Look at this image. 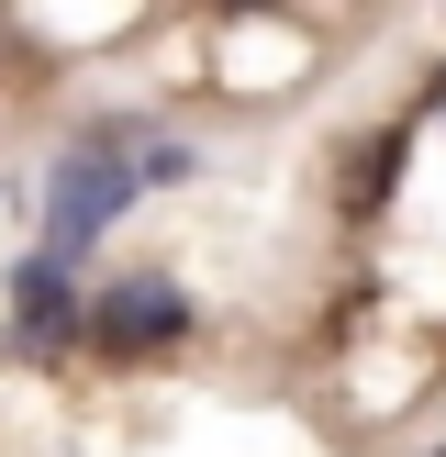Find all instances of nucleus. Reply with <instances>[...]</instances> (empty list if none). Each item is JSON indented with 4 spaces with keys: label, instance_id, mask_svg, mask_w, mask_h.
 <instances>
[{
    "label": "nucleus",
    "instance_id": "obj_4",
    "mask_svg": "<svg viewBox=\"0 0 446 457\" xmlns=\"http://www.w3.org/2000/svg\"><path fill=\"white\" fill-rule=\"evenodd\" d=\"M12 346H22V357L67 346V290H56V268H34V279H22V324H12Z\"/></svg>",
    "mask_w": 446,
    "mask_h": 457
},
{
    "label": "nucleus",
    "instance_id": "obj_1",
    "mask_svg": "<svg viewBox=\"0 0 446 457\" xmlns=\"http://www.w3.org/2000/svg\"><path fill=\"white\" fill-rule=\"evenodd\" d=\"M178 324H190V302H178L168 279H123L101 302V346L112 357H156V346H178Z\"/></svg>",
    "mask_w": 446,
    "mask_h": 457
},
{
    "label": "nucleus",
    "instance_id": "obj_3",
    "mask_svg": "<svg viewBox=\"0 0 446 457\" xmlns=\"http://www.w3.org/2000/svg\"><path fill=\"white\" fill-rule=\"evenodd\" d=\"M391 179H401V134H357V145H346V168H334V212H346V223H368L379 201H391Z\"/></svg>",
    "mask_w": 446,
    "mask_h": 457
},
{
    "label": "nucleus",
    "instance_id": "obj_2",
    "mask_svg": "<svg viewBox=\"0 0 446 457\" xmlns=\"http://www.w3.org/2000/svg\"><path fill=\"white\" fill-rule=\"evenodd\" d=\"M123 190H134L123 156H112V145H78V156H67V179H56V245H89V223H101Z\"/></svg>",
    "mask_w": 446,
    "mask_h": 457
}]
</instances>
